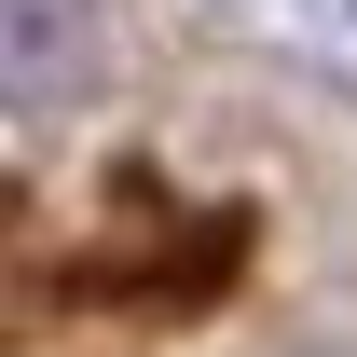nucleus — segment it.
Returning <instances> with one entry per match:
<instances>
[{
    "instance_id": "nucleus-1",
    "label": "nucleus",
    "mask_w": 357,
    "mask_h": 357,
    "mask_svg": "<svg viewBox=\"0 0 357 357\" xmlns=\"http://www.w3.org/2000/svg\"><path fill=\"white\" fill-rule=\"evenodd\" d=\"M96 83V0H0V110H55Z\"/></svg>"
},
{
    "instance_id": "nucleus-2",
    "label": "nucleus",
    "mask_w": 357,
    "mask_h": 357,
    "mask_svg": "<svg viewBox=\"0 0 357 357\" xmlns=\"http://www.w3.org/2000/svg\"><path fill=\"white\" fill-rule=\"evenodd\" d=\"M316 357H357V344H316Z\"/></svg>"
}]
</instances>
